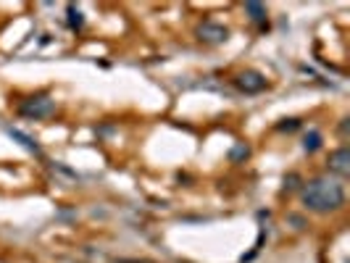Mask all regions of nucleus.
<instances>
[{"label": "nucleus", "mask_w": 350, "mask_h": 263, "mask_svg": "<svg viewBox=\"0 0 350 263\" xmlns=\"http://www.w3.org/2000/svg\"><path fill=\"white\" fill-rule=\"evenodd\" d=\"M245 11L250 13L253 21H258V24H261V21H264V16H266V8L261 6V3H245Z\"/></svg>", "instance_id": "423d86ee"}, {"label": "nucleus", "mask_w": 350, "mask_h": 263, "mask_svg": "<svg viewBox=\"0 0 350 263\" xmlns=\"http://www.w3.org/2000/svg\"><path fill=\"white\" fill-rule=\"evenodd\" d=\"M347 161H350L347 147H340L337 153H332V156H329V168H332V171H337V174H347V171H350Z\"/></svg>", "instance_id": "39448f33"}, {"label": "nucleus", "mask_w": 350, "mask_h": 263, "mask_svg": "<svg viewBox=\"0 0 350 263\" xmlns=\"http://www.w3.org/2000/svg\"><path fill=\"white\" fill-rule=\"evenodd\" d=\"M53 100H48V98H37V100H29V103H24L19 108L21 111V116H32V119H45V116H50L53 114Z\"/></svg>", "instance_id": "f03ea898"}, {"label": "nucleus", "mask_w": 350, "mask_h": 263, "mask_svg": "<svg viewBox=\"0 0 350 263\" xmlns=\"http://www.w3.org/2000/svg\"><path fill=\"white\" fill-rule=\"evenodd\" d=\"M303 147L308 150V153H314V150H319L321 147V135L319 132H311L308 137H305V142H303Z\"/></svg>", "instance_id": "0eeeda50"}, {"label": "nucleus", "mask_w": 350, "mask_h": 263, "mask_svg": "<svg viewBox=\"0 0 350 263\" xmlns=\"http://www.w3.org/2000/svg\"><path fill=\"white\" fill-rule=\"evenodd\" d=\"M69 24H71L74 29H79V27H82V13H79L77 8H69Z\"/></svg>", "instance_id": "6e6552de"}, {"label": "nucleus", "mask_w": 350, "mask_h": 263, "mask_svg": "<svg viewBox=\"0 0 350 263\" xmlns=\"http://www.w3.org/2000/svg\"><path fill=\"white\" fill-rule=\"evenodd\" d=\"M303 203H305V208L319 211V213L335 211L345 203V190L335 179H314L303 190Z\"/></svg>", "instance_id": "f257e3e1"}, {"label": "nucleus", "mask_w": 350, "mask_h": 263, "mask_svg": "<svg viewBox=\"0 0 350 263\" xmlns=\"http://www.w3.org/2000/svg\"><path fill=\"white\" fill-rule=\"evenodd\" d=\"M198 34H200L203 42H222V40H227V29L222 24H211V21H206V24L198 29Z\"/></svg>", "instance_id": "20e7f679"}, {"label": "nucleus", "mask_w": 350, "mask_h": 263, "mask_svg": "<svg viewBox=\"0 0 350 263\" xmlns=\"http://www.w3.org/2000/svg\"><path fill=\"white\" fill-rule=\"evenodd\" d=\"M237 87L245 92H261L266 87V77L258 74V71H245V74L237 77Z\"/></svg>", "instance_id": "7ed1b4c3"}]
</instances>
